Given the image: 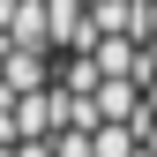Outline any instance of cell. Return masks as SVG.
Instances as JSON below:
<instances>
[{
  "label": "cell",
  "mask_w": 157,
  "mask_h": 157,
  "mask_svg": "<svg viewBox=\"0 0 157 157\" xmlns=\"http://www.w3.org/2000/svg\"><path fill=\"white\" fill-rule=\"evenodd\" d=\"M0 150H8V142H0Z\"/></svg>",
  "instance_id": "8"
},
{
  "label": "cell",
  "mask_w": 157,
  "mask_h": 157,
  "mask_svg": "<svg viewBox=\"0 0 157 157\" xmlns=\"http://www.w3.org/2000/svg\"><path fill=\"white\" fill-rule=\"evenodd\" d=\"M37 90H52V52L0 45V97H37Z\"/></svg>",
  "instance_id": "1"
},
{
  "label": "cell",
  "mask_w": 157,
  "mask_h": 157,
  "mask_svg": "<svg viewBox=\"0 0 157 157\" xmlns=\"http://www.w3.org/2000/svg\"><path fill=\"white\" fill-rule=\"evenodd\" d=\"M150 82H157V37H150Z\"/></svg>",
  "instance_id": "6"
},
{
  "label": "cell",
  "mask_w": 157,
  "mask_h": 157,
  "mask_svg": "<svg viewBox=\"0 0 157 157\" xmlns=\"http://www.w3.org/2000/svg\"><path fill=\"white\" fill-rule=\"evenodd\" d=\"M142 157H157V120H142Z\"/></svg>",
  "instance_id": "4"
},
{
  "label": "cell",
  "mask_w": 157,
  "mask_h": 157,
  "mask_svg": "<svg viewBox=\"0 0 157 157\" xmlns=\"http://www.w3.org/2000/svg\"><path fill=\"white\" fill-rule=\"evenodd\" d=\"M90 8H105V0H90Z\"/></svg>",
  "instance_id": "7"
},
{
  "label": "cell",
  "mask_w": 157,
  "mask_h": 157,
  "mask_svg": "<svg viewBox=\"0 0 157 157\" xmlns=\"http://www.w3.org/2000/svg\"><path fill=\"white\" fill-rule=\"evenodd\" d=\"M52 157H97V127H60L52 135Z\"/></svg>",
  "instance_id": "3"
},
{
  "label": "cell",
  "mask_w": 157,
  "mask_h": 157,
  "mask_svg": "<svg viewBox=\"0 0 157 157\" xmlns=\"http://www.w3.org/2000/svg\"><path fill=\"white\" fill-rule=\"evenodd\" d=\"M142 105H150V120H157V82H150V90H142Z\"/></svg>",
  "instance_id": "5"
},
{
  "label": "cell",
  "mask_w": 157,
  "mask_h": 157,
  "mask_svg": "<svg viewBox=\"0 0 157 157\" xmlns=\"http://www.w3.org/2000/svg\"><path fill=\"white\" fill-rule=\"evenodd\" d=\"M0 45H30V52H52V30H45V0H0Z\"/></svg>",
  "instance_id": "2"
}]
</instances>
